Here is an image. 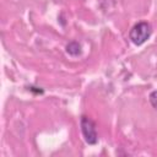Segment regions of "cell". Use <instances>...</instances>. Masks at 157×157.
<instances>
[{"instance_id":"obj_1","label":"cell","mask_w":157,"mask_h":157,"mask_svg":"<svg viewBox=\"0 0 157 157\" xmlns=\"http://www.w3.org/2000/svg\"><path fill=\"white\" fill-rule=\"evenodd\" d=\"M152 33V27L148 22L141 21L136 23L129 32V38L135 45H141L144 44L151 36Z\"/></svg>"},{"instance_id":"obj_2","label":"cell","mask_w":157,"mask_h":157,"mask_svg":"<svg viewBox=\"0 0 157 157\" xmlns=\"http://www.w3.org/2000/svg\"><path fill=\"white\" fill-rule=\"evenodd\" d=\"M80 125H81V131H82V135L85 137V141L88 145H96L97 141H98V134H97V130H96L94 121L91 118L83 115L81 118Z\"/></svg>"},{"instance_id":"obj_3","label":"cell","mask_w":157,"mask_h":157,"mask_svg":"<svg viewBox=\"0 0 157 157\" xmlns=\"http://www.w3.org/2000/svg\"><path fill=\"white\" fill-rule=\"evenodd\" d=\"M66 53L71 56H78L81 54V45L77 42L72 40L66 44Z\"/></svg>"},{"instance_id":"obj_4","label":"cell","mask_w":157,"mask_h":157,"mask_svg":"<svg viewBox=\"0 0 157 157\" xmlns=\"http://www.w3.org/2000/svg\"><path fill=\"white\" fill-rule=\"evenodd\" d=\"M148 99H150L151 105L157 110V91H152L148 96Z\"/></svg>"},{"instance_id":"obj_5","label":"cell","mask_w":157,"mask_h":157,"mask_svg":"<svg viewBox=\"0 0 157 157\" xmlns=\"http://www.w3.org/2000/svg\"><path fill=\"white\" fill-rule=\"evenodd\" d=\"M28 90H29L31 92H34V93H43V90H38V87L31 86V87H28Z\"/></svg>"}]
</instances>
